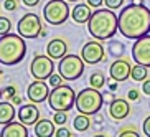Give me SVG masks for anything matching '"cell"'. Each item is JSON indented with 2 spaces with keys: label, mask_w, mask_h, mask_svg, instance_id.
Instances as JSON below:
<instances>
[{
  "label": "cell",
  "mask_w": 150,
  "mask_h": 137,
  "mask_svg": "<svg viewBox=\"0 0 150 137\" xmlns=\"http://www.w3.org/2000/svg\"><path fill=\"white\" fill-rule=\"evenodd\" d=\"M48 96H50V89H48V84L45 83V80H35L27 89L28 101L35 102V104L46 101Z\"/></svg>",
  "instance_id": "cell-12"
},
{
  "label": "cell",
  "mask_w": 150,
  "mask_h": 137,
  "mask_svg": "<svg viewBox=\"0 0 150 137\" xmlns=\"http://www.w3.org/2000/svg\"><path fill=\"white\" fill-rule=\"evenodd\" d=\"M59 84H63V76L59 75V73H58V75L53 73V75L50 76V86L54 88V86H59Z\"/></svg>",
  "instance_id": "cell-29"
},
{
  "label": "cell",
  "mask_w": 150,
  "mask_h": 137,
  "mask_svg": "<svg viewBox=\"0 0 150 137\" xmlns=\"http://www.w3.org/2000/svg\"><path fill=\"white\" fill-rule=\"evenodd\" d=\"M130 112V104L129 101L119 97V99H114V101L109 102V114L114 121H122L125 119Z\"/></svg>",
  "instance_id": "cell-15"
},
{
  "label": "cell",
  "mask_w": 150,
  "mask_h": 137,
  "mask_svg": "<svg viewBox=\"0 0 150 137\" xmlns=\"http://www.w3.org/2000/svg\"><path fill=\"white\" fill-rule=\"evenodd\" d=\"M109 51H110V55H112V56L119 58V56H122V55H124L125 46H124L120 41H110V43H109Z\"/></svg>",
  "instance_id": "cell-24"
},
{
  "label": "cell",
  "mask_w": 150,
  "mask_h": 137,
  "mask_svg": "<svg viewBox=\"0 0 150 137\" xmlns=\"http://www.w3.org/2000/svg\"><path fill=\"white\" fill-rule=\"evenodd\" d=\"M53 121L54 124H58V126H64L68 121V116H66V111H56L53 116Z\"/></svg>",
  "instance_id": "cell-26"
},
{
  "label": "cell",
  "mask_w": 150,
  "mask_h": 137,
  "mask_svg": "<svg viewBox=\"0 0 150 137\" xmlns=\"http://www.w3.org/2000/svg\"><path fill=\"white\" fill-rule=\"evenodd\" d=\"M18 119L22 121L23 124H27V126H35L40 121V109H38V106L35 102L23 104L18 109Z\"/></svg>",
  "instance_id": "cell-14"
},
{
  "label": "cell",
  "mask_w": 150,
  "mask_h": 137,
  "mask_svg": "<svg viewBox=\"0 0 150 137\" xmlns=\"http://www.w3.org/2000/svg\"><path fill=\"white\" fill-rule=\"evenodd\" d=\"M104 46L99 43V40L96 41H88L81 50V58L84 60V63L88 65H97L106 60V51Z\"/></svg>",
  "instance_id": "cell-11"
},
{
  "label": "cell",
  "mask_w": 150,
  "mask_h": 137,
  "mask_svg": "<svg viewBox=\"0 0 150 137\" xmlns=\"http://www.w3.org/2000/svg\"><path fill=\"white\" fill-rule=\"evenodd\" d=\"M17 116V111L13 107V102L12 101H2L0 102V126H5V124L12 122Z\"/></svg>",
  "instance_id": "cell-19"
},
{
  "label": "cell",
  "mask_w": 150,
  "mask_h": 137,
  "mask_svg": "<svg viewBox=\"0 0 150 137\" xmlns=\"http://www.w3.org/2000/svg\"><path fill=\"white\" fill-rule=\"evenodd\" d=\"M54 136H56V137H71V136H73V132H69L66 127H63V126H61V129L54 131Z\"/></svg>",
  "instance_id": "cell-31"
},
{
  "label": "cell",
  "mask_w": 150,
  "mask_h": 137,
  "mask_svg": "<svg viewBox=\"0 0 150 137\" xmlns=\"http://www.w3.org/2000/svg\"><path fill=\"white\" fill-rule=\"evenodd\" d=\"M54 71V63L51 56H45V55H38L31 60L30 63V73L35 80H50V76Z\"/></svg>",
  "instance_id": "cell-8"
},
{
  "label": "cell",
  "mask_w": 150,
  "mask_h": 137,
  "mask_svg": "<svg viewBox=\"0 0 150 137\" xmlns=\"http://www.w3.org/2000/svg\"><path fill=\"white\" fill-rule=\"evenodd\" d=\"M89 126H91V119H89L88 114H81L76 116L74 121H73V127L76 129V131H79V132H84V131H88Z\"/></svg>",
  "instance_id": "cell-21"
},
{
  "label": "cell",
  "mask_w": 150,
  "mask_h": 137,
  "mask_svg": "<svg viewBox=\"0 0 150 137\" xmlns=\"http://www.w3.org/2000/svg\"><path fill=\"white\" fill-rule=\"evenodd\" d=\"M2 137H27L28 136V129H27V124H23L22 121L20 122H8L5 124L2 132H0Z\"/></svg>",
  "instance_id": "cell-17"
},
{
  "label": "cell",
  "mask_w": 150,
  "mask_h": 137,
  "mask_svg": "<svg viewBox=\"0 0 150 137\" xmlns=\"http://www.w3.org/2000/svg\"><path fill=\"white\" fill-rule=\"evenodd\" d=\"M91 15H93V10H91V5L88 4H79L71 10V18L74 20V23H86L91 18Z\"/></svg>",
  "instance_id": "cell-18"
},
{
  "label": "cell",
  "mask_w": 150,
  "mask_h": 137,
  "mask_svg": "<svg viewBox=\"0 0 150 137\" xmlns=\"http://www.w3.org/2000/svg\"><path fill=\"white\" fill-rule=\"evenodd\" d=\"M17 30L23 38H36V36H40L41 30H43L40 17L36 13H25L20 18Z\"/></svg>",
  "instance_id": "cell-9"
},
{
  "label": "cell",
  "mask_w": 150,
  "mask_h": 137,
  "mask_svg": "<svg viewBox=\"0 0 150 137\" xmlns=\"http://www.w3.org/2000/svg\"><path fill=\"white\" fill-rule=\"evenodd\" d=\"M10 30H12V23H10V20L8 18H5V17H0V36L10 33Z\"/></svg>",
  "instance_id": "cell-25"
},
{
  "label": "cell",
  "mask_w": 150,
  "mask_h": 137,
  "mask_svg": "<svg viewBox=\"0 0 150 137\" xmlns=\"http://www.w3.org/2000/svg\"><path fill=\"white\" fill-rule=\"evenodd\" d=\"M15 94H17V86H7V88L0 93V96H4V99L8 101V99H12Z\"/></svg>",
  "instance_id": "cell-27"
},
{
  "label": "cell",
  "mask_w": 150,
  "mask_h": 137,
  "mask_svg": "<svg viewBox=\"0 0 150 137\" xmlns=\"http://www.w3.org/2000/svg\"><path fill=\"white\" fill-rule=\"evenodd\" d=\"M110 93H112V91H110ZM110 93H106V94H102V96H104V101H114V99H115V97H112V94H110Z\"/></svg>",
  "instance_id": "cell-39"
},
{
  "label": "cell",
  "mask_w": 150,
  "mask_h": 137,
  "mask_svg": "<svg viewBox=\"0 0 150 137\" xmlns=\"http://www.w3.org/2000/svg\"><path fill=\"white\" fill-rule=\"evenodd\" d=\"M17 0H5L4 2V7L5 10H8V12H15L17 10Z\"/></svg>",
  "instance_id": "cell-30"
},
{
  "label": "cell",
  "mask_w": 150,
  "mask_h": 137,
  "mask_svg": "<svg viewBox=\"0 0 150 137\" xmlns=\"http://www.w3.org/2000/svg\"><path fill=\"white\" fill-rule=\"evenodd\" d=\"M27 55V43L20 33L13 35L12 31L0 36V63L5 66L18 65Z\"/></svg>",
  "instance_id": "cell-3"
},
{
  "label": "cell",
  "mask_w": 150,
  "mask_h": 137,
  "mask_svg": "<svg viewBox=\"0 0 150 137\" xmlns=\"http://www.w3.org/2000/svg\"><path fill=\"white\" fill-rule=\"evenodd\" d=\"M106 84V76L102 71H94L93 75L89 76V86H93L96 89H102Z\"/></svg>",
  "instance_id": "cell-23"
},
{
  "label": "cell",
  "mask_w": 150,
  "mask_h": 137,
  "mask_svg": "<svg viewBox=\"0 0 150 137\" xmlns=\"http://www.w3.org/2000/svg\"><path fill=\"white\" fill-rule=\"evenodd\" d=\"M147 76H149V71H147V66L144 65H139L137 63L135 66H132V73H130V78L137 83H142V81L147 80Z\"/></svg>",
  "instance_id": "cell-22"
},
{
  "label": "cell",
  "mask_w": 150,
  "mask_h": 137,
  "mask_svg": "<svg viewBox=\"0 0 150 137\" xmlns=\"http://www.w3.org/2000/svg\"><path fill=\"white\" fill-rule=\"evenodd\" d=\"M142 91H144V94L150 96V80H145V81H144V84H142Z\"/></svg>",
  "instance_id": "cell-35"
},
{
  "label": "cell",
  "mask_w": 150,
  "mask_h": 137,
  "mask_svg": "<svg viewBox=\"0 0 150 137\" xmlns=\"http://www.w3.org/2000/svg\"><path fill=\"white\" fill-rule=\"evenodd\" d=\"M66 53H68V43L61 38H53L46 45V55L51 56L53 60H61Z\"/></svg>",
  "instance_id": "cell-16"
},
{
  "label": "cell",
  "mask_w": 150,
  "mask_h": 137,
  "mask_svg": "<svg viewBox=\"0 0 150 137\" xmlns=\"http://www.w3.org/2000/svg\"><path fill=\"white\" fill-rule=\"evenodd\" d=\"M102 104H104V96L99 89L93 88V86L88 89H81L76 94V109L81 114H97L102 109Z\"/></svg>",
  "instance_id": "cell-4"
},
{
  "label": "cell",
  "mask_w": 150,
  "mask_h": 137,
  "mask_svg": "<svg viewBox=\"0 0 150 137\" xmlns=\"http://www.w3.org/2000/svg\"><path fill=\"white\" fill-rule=\"evenodd\" d=\"M38 4H40V0H23V5H27V7H36Z\"/></svg>",
  "instance_id": "cell-37"
},
{
  "label": "cell",
  "mask_w": 150,
  "mask_h": 137,
  "mask_svg": "<svg viewBox=\"0 0 150 137\" xmlns=\"http://www.w3.org/2000/svg\"><path fill=\"white\" fill-rule=\"evenodd\" d=\"M119 136L120 137H140V134L135 132V131H122Z\"/></svg>",
  "instance_id": "cell-32"
},
{
  "label": "cell",
  "mask_w": 150,
  "mask_h": 137,
  "mask_svg": "<svg viewBox=\"0 0 150 137\" xmlns=\"http://www.w3.org/2000/svg\"><path fill=\"white\" fill-rule=\"evenodd\" d=\"M71 15V10L64 0H50L43 7V17L50 25H63Z\"/></svg>",
  "instance_id": "cell-7"
},
{
  "label": "cell",
  "mask_w": 150,
  "mask_h": 137,
  "mask_svg": "<svg viewBox=\"0 0 150 137\" xmlns=\"http://www.w3.org/2000/svg\"><path fill=\"white\" fill-rule=\"evenodd\" d=\"M139 96H140V94H139L137 89H129V99H130V101H137Z\"/></svg>",
  "instance_id": "cell-34"
},
{
  "label": "cell",
  "mask_w": 150,
  "mask_h": 137,
  "mask_svg": "<svg viewBox=\"0 0 150 137\" xmlns=\"http://www.w3.org/2000/svg\"><path fill=\"white\" fill-rule=\"evenodd\" d=\"M66 2H78V0H66Z\"/></svg>",
  "instance_id": "cell-42"
},
{
  "label": "cell",
  "mask_w": 150,
  "mask_h": 137,
  "mask_svg": "<svg viewBox=\"0 0 150 137\" xmlns=\"http://www.w3.org/2000/svg\"><path fill=\"white\" fill-rule=\"evenodd\" d=\"M88 31L94 40H110L115 31H119V17H115L114 10L110 9L96 10L88 20Z\"/></svg>",
  "instance_id": "cell-2"
},
{
  "label": "cell",
  "mask_w": 150,
  "mask_h": 137,
  "mask_svg": "<svg viewBox=\"0 0 150 137\" xmlns=\"http://www.w3.org/2000/svg\"><path fill=\"white\" fill-rule=\"evenodd\" d=\"M10 101L13 102V104H22V97L18 96V94H15V96L12 97V99H10Z\"/></svg>",
  "instance_id": "cell-38"
},
{
  "label": "cell",
  "mask_w": 150,
  "mask_h": 137,
  "mask_svg": "<svg viewBox=\"0 0 150 137\" xmlns=\"http://www.w3.org/2000/svg\"><path fill=\"white\" fill-rule=\"evenodd\" d=\"M119 31L129 40H137L150 33V10L144 4L124 7L119 13Z\"/></svg>",
  "instance_id": "cell-1"
},
{
  "label": "cell",
  "mask_w": 150,
  "mask_h": 137,
  "mask_svg": "<svg viewBox=\"0 0 150 137\" xmlns=\"http://www.w3.org/2000/svg\"><path fill=\"white\" fill-rule=\"evenodd\" d=\"M102 2H104V0H88V5H91L93 9H99L102 5Z\"/></svg>",
  "instance_id": "cell-36"
},
{
  "label": "cell",
  "mask_w": 150,
  "mask_h": 137,
  "mask_svg": "<svg viewBox=\"0 0 150 137\" xmlns=\"http://www.w3.org/2000/svg\"><path fill=\"white\" fill-rule=\"evenodd\" d=\"M35 136L36 137H53L54 136V121L40 119L35 124Z\"/></svg>",
  "instance_id": "cell-20"
},
{
  "label": "cell",
  "mask_w": 150,
  "mask_h": 137,
  "mask_svg": "<svg viewBox=\"0 0 150 137\" xmlns=\"http://www.w3.org/2000/svg\"><path fill=\"white\" fill-rule=\"evenodd\" d=\"M58 73L66 81H76L84 73V60L78 55H64L58 63Z\"/></svg>",
  "instance_id": "cell-6"
},
{
  "label": "cell",
  "mask_w": 150,
  "mask_h": 137,
  "mask_svg": "<svg viewBox=\"0 0 150 137\" xmlns=\"http://www.w3.org/2000/svg\"><path fill=\"white\" fill-rule=\"evenodd\" d=\"M132 58L134 61L139 63V65H144L147 68L150 66V35L149 33L135 40V43L132 46Z\"/></svg>",
  "instance_id": "cell-10"
},
{
  "label": "cell",
  "mask_w": 150,
  "mask_h": 137,
  "mask_svg": "<svg viewBox=\"0 0 150 137\" xmlns=\"http://www.w3.org/2000/svg\"><path fill=\"white\" fill-rule=\"evenodd\" d=\"M115 89H117V81L109 84V91H115Z\"/></svg>",
  "instance_id": "cell-40"
},
{
  "label": "cell",
  "mask_w": 150,
  "mask_h": 137,
  "mask_svg": "<svg viewBox=\"0 0 150 137\" xmlns=\"http://www.w3.org/2000/svg\"><path fill=\"white\" fill-rule=\"evenodd\" d=\"M104 4H106L107 9L117 10V9H120V7L124 5V0H104Z\"/></svg>",
  "instance_id": "cell-28"
},
{
  "label": "cell",
  "mask_w": 150,
  "mask_h": 137,
  "mask_svg": "<svg viewBox=\"0 0 150 137\" xmlns=\"http://www.w3.org/2000/svg\"><path fill=\"white\" fill-rule=\"evenodd\" d=\"M132 4H135V5H142V4H144V0H132Z\"/></svg>",
  "instance_id": "cell-41"
},
{
  "label": "cell",
  "mask_w": 150,
  "mask_h": 137,
  "mask_svg": "<svg viewBox=\"0 0 150 137\" xmlns=\"http://www.w3.org/2000/svg\"><path fill=\"white\" fill-rule=\"evenodd\" d=\"M46 101L53 111H69L76 106V93L68 84H59L50 91Z\"/></svg>",
  "instance_id": "cell-5"
},
{
  "label": "cell",
  "mask_w": 150,
  "mask_h": 137,
  "mask_svg": "<svg viewBox=\"0 0 150 137\" xmlns=\"http://www.w3.org/2000/svg\"><path fill=\"white\" fill-rule=\"evenodd\" d=\"M132 73V65L129 63V60L125 58H117L109 68V75L110 78L117 83H122V81L129 80V76Z\"/></svg>",
  "instance_id": "cell-13"
},
{
  "label": "cell",
  "mask_w": 150,
  "mask_h": 137,
  "mask_svg": "<svg viewBox=\"0 0 150 137\" xmlns=\"http://www.w3.org/2000/svg\"><path fill=\"white\" fill-rule=\"evenodd\" d=\"M142 129H144V134L150 137V116L147 117L145 121H144V126H142Z\"/></svg>",
  "instance_id": "cell-33"
}]
</instances>
